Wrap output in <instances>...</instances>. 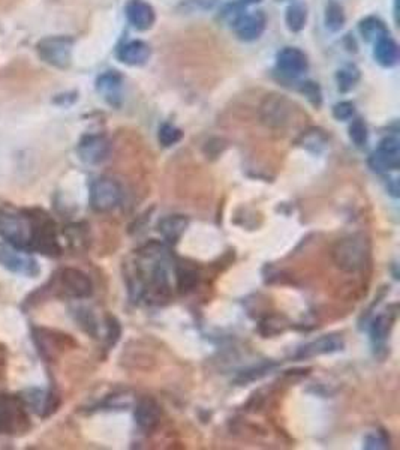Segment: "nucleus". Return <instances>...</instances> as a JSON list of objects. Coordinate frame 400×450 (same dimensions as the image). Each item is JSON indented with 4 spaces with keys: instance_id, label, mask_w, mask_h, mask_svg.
Returning a JSON list of instances; mask_svg holds the SVG:
<instances>
[{
    "instance_id": "21",
    "label": "nucleus",
    "mask_w": 400,
    "mask_h": 450,
    "mask_svg": "<svg viewBox=\"0 0 400 450\" xmlns=\"http://www.w3.org/2000/svg\"><path fill=\"white\" fill-rule=\"evenodd\" d=\"M346 22L344 6L341 3H337L336 0H330L325 6V15H324V23L325 27L330 30V32H339Z\"/></svg>"
},
{
    "instance_id": "16",
    "label": "nucleus",
    "mask_w": 400,
    "mask_h": 450,
    "mask_svg": "<svg viewBox=\"0 0 400 450\" xmlns=\"http://www.w3.org/2000/svg\"><path fill=\"white\" fill-rule=\"evenodd\" d=\"M187 218L183 215H169L162 218L157 224V232L169 243H177L187 228Z\"/></svg>"
},
{
    "instance_id": "18",
    "label": "nucleus",
    "mask_w": 400,
    "mask_h": 450,
    "mask_svg": "<svg viewBox=\"0 0 400 450\" xmlns=\"http://www.w3.org/2000/svg\"><path fill=\"white\" fill-rule=\"evenodd\" d=\"M374 57L376 62L384 68L394 66L399 59V47L394 43V39H392L390 36L378 39L374 48Z\"/></svg>"
},
{
    "instance_id": "23",
    "label": "nucleus",
    "mask_w": 400,
    "mask_h": 450,
    "mask_svg": "<svg viewBox=\"0 0 400 450\" xmlns=\"http://www.w3.org/2000/svg\"><path fill=\"white\" fill-rule=\"evenodd\" d=\"M177 288L180 293H189L192 292V290L197 287L198 284V273L197 270L191 269V267H177Z\"/></svg>"
},
{
    "instance_id": "29",
    "label": "nucleus",
    "mask_w": 400,
    "mask_h": 450,
    "mask_svg": "<svg viewBox=\"0 0 400 450\" xmlns=\"http://www.w3.org/2000/svg\"><path fill=\"white\" fill-rule=\"evenodd\" d=\"M275 366H276L275 363H266V365H261L258 368H252V369H249V371H245V373L240 374L236 382L238 384H246V383L255 382V380H259V378H263L264 375H267L270 373V369L275 368Z\"/></svg>"
},
{
    "instance_id": "36",
    "label": "nucleus",
    "mask_w": 400,
    "mask_h": 450,
    "mask_svg": "<svg viewBox=\"0 0 400 450\" xmlns=\"http://www.w3.org/2000/svg\"><path fill=\"white\" fill-rule=\"evenodd\" d=\"M397 3H399V0H394V15H396V22L399 20V8H397Z\"/></svg>"
},
{
    "instance_id": "25",
    "label": "nucleus",
    "mask_w": 400,
    "mask_h": 450,
    "mask_svg": "<svg viewBox=\"0 0 400 450\" xmlns=\"http://www.w3.org/2000/svg\"><path fill=\"white\" fill-rule=\"evenodd\" d=\"M393 320L390 318L388 315H378L371 326V336H372V341L379 345L383 344L388 333H390V327H392Z\"/></svg>"
},
{
    "instance_id": "24",
    "label": "nucleus",
    "mask_w": 400,
    "mask_h": 450,
    "mask_svg": "<svg viewBox=\"0 0 400 450\" xmlns=\"http://www.w3.org/2000/svg\"><path fill=\"white\" fill-rule=\"evenodd\" d=\"M337 78V86L341 92H349V90L354 89L355 84L358 83L360 80V71L354 66V65H348L345 68H342L341 71L337 73L336 75Z\"/></svg>"
},
{
    "instance_id": "35",
    "label": "nucleus",
    "mask_w": 400,
    "mask_h": 450,
    "mask_svg": "<svg viewBox=\"0 0 400 450\" xmlns=\"http://www.w3.org/2000/svg\"><path fill=\"white\" fill-rule=\"evenodd\" d=\"M107 326H108V341H109V344L114 345L118 341L120 333H122V329H120V324H118L117 320L111 315L107 317Z\"/></svg>"
},
{
    "instance_id": "27",
    "label": "nucleus",
    "mask_w": 400,
    "mask_h": 450,
    "mask_svg": "<svg viewBox=\"0 0 400 450\" xmlns=\"http://www.w3.org/2000/svg\"><path fill=\"white\" fill-rule=\"evenodd\" d=\"M288 324H285V320L284 317H277V315H272V317H267L264 322H261L259 324V332H261L266 338L267 336H275L285 332Z\"/></svg>"
},
{
    "instance_id": "9",
    "label": "nucleus",
    "mask_w": 400,
    "mask_h": 450,
    "mask_svg": "<svg viewBox=\"0 0 400 450\" xmlns=\"http://www.w3.org/2000/svg\"><path fill=\"white\" fill-rule=\"evenodd\" d=\"M276 63L279 71H282V74L293 78L305 74L309 68L306 54L302 50L294 47H286L282 52H279L276 57Z\"/></svg>"
},
{
    "instance_id": "33",
    "label": "nucleus",
    "mask_w": 400,
    "mask_h": 450,
    "mask_svg": "<svg viewBox=\"0 0 400 450\" xmlns=\"http://www.w3.org/2000/svg\"><path fill=\"white\" fill-rule=\"evenodd\" d=\"M390 447V440L384 433H372L364 438V449L381 450Z\"/></svg>"
},
{
    "instance_id": "1",
    "label": "nucleus",
    "mask_w": 400,
    "mask_h": 450,
    "mask_svg": "<svg viewBox=\"0 0 400 450\" xmlns=\"http://www.w3.org/2000/svg\"><path fill=\"white\" fill-rule=\"evenodd\" d=\"M47 216H29L24 212H0V237L23 251H32Z\"/></svg>"
},
{
    "instance_id": "32",
    "label": "nucleus",
    "mask_w": 400,
    "mask_h": 450,
    "mask_svg": "<svg viewBox=\"0 0 400 450\" xmlns=\"http://www.w3.org/2000/svg\"><path fill=\"white\" fill-rule=\"evenodd\" d=\"M243 14H245V3L243 2H233V3H228L222 8L221 18L226 20L229 24L234 26V23Z\"/></svg>"
},
{
    "instance_id": "7",
    "label": "nucleus",
    "mask_w": 400,
    "mask_h": 450,
    "mask_svg": "<svg viewBox=\"0 0 400 450\" xmlns=\"http://www.w3.org/2000/svg\"><path fill=\"white\" fill-rule=\"evenodd\" d=\"M369 165L374 172L397 170L400 165V142L396 137H385L379 147L369 158Z\"/></svg>"
},
{
    "instance_id": "11",
    "label": "nucleus",
    "mask_w": 400,
    "mask_h": 450,
    "mask_svg": "<svg viewBox=\"0 0 400 450\" xmlns=\"http://www.w3.org/2000/svg\"><path fill=\"white\" fill-rule=\"evenodd\" d=\"M23 410V405H20L15 399H0V433L13 434L17 428H22L27 420Z\"/></svg>"
},
{
    "instance_id": "17",
    "label": "nucleus",
    "mask_w": 400,
    "mask_h": 450,
    "mask_svg": "<svg viewBox=\"0 0 400 450\" xmlns=\"http://www.w3.org/2000/svg\"><path fill=\"white\" fill-rule=\"evenodd\" d=\"M96 89L111 105H117L122 89V75L116 71H108L96 80Z\"/></svg>"
},
{
    "instance_id": "2",
    "label": "nucleus",
    "mask_w": 400,
    "mask_h": 450,
    "mask_svg": "<svg viewBox=\"0 0 400 450\" xmlns=\"http://www.w3.org/2000/svg\"><path fill=\"white\" fill-rule=\"evenodd\" d=\"M371 254V245L363 234H353L339 240L333 248V262L344 272L363 269Z\"/></svg>"
},
{
    "instance_id": "5",
    "label": "nucleus",
    "mask_w": 400,
    "mask_h": 450,
    "mask_svg": "<svg viewBox=\"0 0 400 450\" xmlns=\"http://www.w3.org/2000/svg\"><path fill=\"white\" fill-rule=\"evenodd\" d=\"M0 266L9 272L33 278L39 275V266L33 257L24 254L23 249H18L9 243H0Z\"/></svg>"
},
{
    "instance_id": "6",
    "label": "nucleus",
    "mask_w": 400,
    "mask_h": 450,
    "mask_svg": "<svg viewBox=\"0 0 400 450\" xmlns=\"http://www.w3.org/2000/svg\"><path fill=\"white\" fill-rule=\"evenodd\" d=\"M59 290L60 293L74 297V299H84L92 294V281L90 278L78 269L66 267L59 273Z\"/></svg>"
},
{
    "instance_id": "8",
    "label": "nucleus",
    "mask_w": 400,
    "mask_h": 450,
    "mask_svg": "<svg viewBox=\"0 0 400 450\" xmlns=\"http://www.w3.org/2000/svg\"><path fill=\"white\" fill-rule=\"evenodd\" d=\"M109 152H111V144L108 138L104 135H86L82 138L77 153L84 164L98 165L108 159Z\"/></svg>"
},
{
    "instance_id": "20",
    "label": "nucleus",
    "mask_w": 400,
    "mask_h": 450,
    "mask_svg": "<svg viewBox=\"0 0 400 450\" xmlns=\"http://www.w3.org/2000/svg\"><path fill=\"white\" fill-rule=\"evenodd\" d=\"M360 33L367 43H376L378 39L388 36V29L383 20L376 17H367L360 22Z\"/></svg>"
},
{
    "instance_id": "31",
    "label": "nucleus",
    "mask_w": 400,
    "mask_h": 450,
    "mask_svg": "<svg viewBox=\"0 0 400 450\" xmlns=\"http://www.w3.org/2000/svg\"><path fill=\"white\" fill-rule=\"evenodd\" d=\"M302 144L309 149V150H312V152L315 153H319L321 152V149L325 146V137L319 133V131H309L307 134L303 135V142Z\"/></svg>"
},
{
    "instance_id": "12",
    "label": "nucleus",
    "mask_w": 400,
    "mask_h": 450,
    "mask_svg": "<svg viewBox=\"0 0 400 450\" xmlns=\"http://www.w3.org/2000/svg\"><path fill=\"white\" fill-rule=\"evenodd\" d=\"M344 348V339L339 335H324L321 338L315 339V341L303 345L298 348L295 354L297 359H311L323 354H332L336 352H341Z\"/></svg>"
},
{
    "instance_id": "14",
    "label": "nucleus",
    "mask_w": 400,
    "mask_h": 450,
    "mask_svg": "<svg viewBox=\"0 0 400 450\" xmlns=\"http://www.w3.org/2000/svg\"><path fill=\"white\" fill-rule=\"evenodd\" d=\"M134 417L137 425L143 431L152 433L153 429L157 428L159 422H161V408H159L157 403L153 401V399L144 398L137 404Z\"/></svg>"
},
{
    "instance_id": "30",
    "label": "nucleus",
    "mask_w": 400,
    "mask_h": 450,
    "mask_svg": "<svg viewBox=\"0 0 400 450\" xmlns=\"http://www.w3.org/2000/svg\"><path fill=\"white\" fill-rule=\"evenodd\" d=\"M300 92H302L307 99L309 103L315 107H319L323 103V93H321V89L319 86L314 82H303L300 84Z\"/></svg>"
},
{
    "instance_id": "13",
    "label": "nucleus",
    "mask_w": 400,
    "mask_h": 450,
    "mask_svg": "<svg viewBox=\"0 0 400 450\" xmlns=\"http://www.w3.org/2000/svg\"><path fill=\"white\" fill-rule=\"evenodd\" d=\"M125 13L128 22L137 30L152 29L156 22V13L153 6L144 2V0H129Z\"/></svg>"
},
{
    "instance_id": "34",
    "label": "nucleus",
    "mask_w": 400,
    "mask_h": 450,
    "mask_svg": "<svg viewBox=\"0 0 400 450\" xmlns=\"http://www.w3.org/2000/svg\"><path fill=\"white\" fill-rule=\"evenodd\" d=\"M355 113V107L353 103L342 101L333 107V116L336 120H349Z\"/></svg>"
},
{
    "instance_id": "37",
    "label": "nucleus",
    "mask_w": 400,
    "mask_h": 450,
    "mask_svg": "<svg viewBox=\"0 0 400 450\" xmlns=\"http://www.w3.org/2000/svg\"><path fill=\"white\" fill-rule=\"evenodd\" d=\"M243 3H258V2H261V0H242Z\"/></svg>"
},
{
    "instance_id": "19",
    "label": "nucleus",
    "mask_w": 400,
    "mask_h": 450,
    "mask_svg": "<svg viewBox=\"0 0 400 450\" xmlns=\"http://www.w3.org/2000/svg\"><path fill=\"white\" fill-rule=\"evenodd\" d=\"M288 116V110L285 107V101L282 98H272L267 99L266 105L263 107V119L264 122L272 126H281Z\"/></svg>"
},
{
    "instance_id": "10",
    "label": "nucleus",
    "mask_w": 400,
    "mask_h": 450,
    "mask_svg": "<svg viewBox=\"0 0 400 450\" xmlns=\"http://www.w3.org/2000/svg\"><path fill=\"white\" fill-rule=\"evenodd\" d=\"M266 24H267L266 15L261 11H256L252 14H243L234 23L233 27L238 39L251 43L263 35V32L266 30Z\"/></svg>"
},
{
    "instance_id": "22",
    "label": "nucleus",
    "mask_w": 400,
    "mask_h": 450,
    "mask_svg": "<svg viewBox=\"0 0 400 450\" xmlns=\"http://www.w3.org/2000/svg\"><path fill=\"white\" fill-rule=\"evenodd\" d=\"M307 22V8L303 3H293L286 9V15H285V23L286 27L291 30V32L297 33L302 32L305 29Z\"/></svg>"
},
{
    "instance_id": "15",
    "label": "nucleus",
    "mask_w": 400,
    "mask_h": 450,
    "mask_svg": "<svg viewBox=\"0 0 400 450\" xmlns=\"http://www.w3.org/2000/svg\"><path fill=\"white\" fill-rule=\"evenodd\" d=\"M150 54H152V50H150V47L146 43L131 41L122 45V48L118 50L117 57L120 62H123L126 65L141 66L150 59Z\"/></svg>"
},
{
    "instance_id": "38",
    "label": "nucleus",
    "mask_w": 400,
    "mask_h": 450,
    "mask_svg": "<svg viewBox=\"0 0 400 450\" xmlns=\"http://www.w3.org/2000/svg\"><path fill=\"white\" fill-rule=\"evenodd\" d=\"M276 2H285V0H276Z\"/></svg>"
},
{
    "instance_id": "3",
    "label": "nucleus",
    "mask_w": 400,
    "mask_h": 450,
    "mask_svg": "<svg viewBox=\"0 0 400 450\" xmlns=\"http://www.w3.org/2000/svg\"><path fill=\"white\" fill-rule=\"evenodd\" d=\"M74 41L68 36H49L38 44V53L45 63L57 69H68L72 60Z\"/></svg>"
},
{
    "instance_id": "26",
    "label": "nucleus",
    "mask_w": 400,
    "mask_h": 450,
    "mask_svg": "<svg viewBox=\"0 0 400 450\" xmlns=\"http://www.w3.org/2000/svg\"><path fill=\"white\" fill-rule=\"evenodd\" d=\"M182 137H183V133L174 125H169V123H164L161 128H159V133H157L159 143H161L164 147H171L177 144L180 140H182Z\"/></svg>"
},
{
    "instance_id": "4",
    "label": "nucleus",
    "mask_w": 400,
    "mask_h": 450,
    "mask_svg": "<svg viewBox=\"0 0 400 450\" xmlns=\"http://www.w3.org/2000/svg\"><path fill=\"white\" fill-rule=\"evenodd\" d=\"M122 188L113 179L101 177L90 186V206L95 212H109L122 202Z\"/></svg>"
},
{
    "instance_id": "28",
    "label": "nucleus",
    "mask_w": 400,
    "mask_h": 450,
    "mask_svg": "<svg viewBox=\"0 0 400 450\" xmlns=\"http://www.w3.org/2000/svg\"><path fill=\"white\" fill-rule=\"evenodd\" d=\"M349 138L357 147H364L367 143V126L362 119H354L349 125Z\"/></svg>"
}]
</instances>
